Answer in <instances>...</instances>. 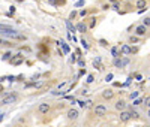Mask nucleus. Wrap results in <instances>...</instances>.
<instances>
[{
  "label": "nucleus",
  "instance_id": "obj_7",
  "mask_svg": "<svg viewBox=\"0 0 150 127\" xmlns=\"http://www.w3.org/2000/svg\"><path fill=\"white\" fill-rule=\"evenodd\" d=\"M101 96H102L104 100H112L114 96H116V93H114V90H111V88H107V90H104L101 93Z\"/></svg>",
  "mask_w": 150,
  "mask_h": 127
},
{
  "label": "nucleus",
  "instance_id": "obj_11",
  "mask_svg": "<svg viewBox=\"0 0 150 127\" xmlns=\"http://www.w3.org/2000/svg\"><path fill=\"white\" fill-rule=\"evenodd\" d=\"M129 54H132V48H131L129 45H122V48H120V55H129Z\"/></svg>",
  "mask_w": 150,
  "mask_h": 127
},
{
  "label": "nucleus",
  "instance_id": "obj_26",
  "mask_svg": "<svg viewBox=\"0 0 150 127\" xmlns=\"http://www.w3.org/2000/svg\"><path fill=\"white\" fill-rule=\"evenodd\" d=\"M78 66H80L81 69H84V67H86V63L83 61V58H80V60H78Z\"/></svg>",
  "mask_w": 150,
  "mask_h": 127
},
{
  "label": "nucleus",
  "instance_id": "obj_44",
  "mask_svg": "<svg viewBox=\"0 0 150 127\" xmlns=\"http://www.w3.org/2000/svg\"><path fill=\"white\" fill-rule=\"evenodd\" d=\"M146 2H147V0H146Z\"/></svg>",
  "mask_w": 150,
  "mask_h": 127
},
{
  "label": "nucleus",
  "instance_id": "obj_32",
  "mask_svg": "<svg viewBox=\"0 0 150 127\" xmlns=\"http://www.w3.org/2000/svg\"><path fill=\"white\" fill-rule=\"evenodd\" d=\"M6 79H8V81H11V82H14V81H17V76H8Z\"/></svg>",
  "mask_w": 150,
  "mask_h": 127
},
{
  "label": "nucleus",
  "instance_id": "obj_42",
  "mask_svg": "<svg viewBox=\"0 0 150 127\" xmlns=\"http://www.w3.org/2000/svg\"><path fill=\"white\" fill-rule=\"evenodd\" d=\"M0 117H3V114H2V112H0Z\"/></svg>",
  "mask_w": 150,
  "mask_h": 127
},
{
  "label": "nucleus",
  "instance_id": "obj_5",
  "mask_svg": "<svg viewBox=\"0 0 150 127\" xmlns=\"http://www.w3.org/2000/svg\"><path fill=\"white\" fill-rule=\"evenodd\" d=\"M23 61H24V55H21V54L12 55V57H11V60H9V63H11L12 66H20Z\"/></svg>",
  "mask_w": 150,
  "mask_h": 127
},
{
  "label": "nucleus",
  "instance_id": "obj_43",
  "mask_svg": "<svg viewBox=\"0 0 150 127\" xmlns=\"http://www.w3.org/2000/svg\"><path fill=\"white\" fill-rule=\"evenodd\" d=\"M144 127H150V126H149V124H146V126H144Z\"/></svg>",
  "mask_w": 150,
  "mask_h": 127
},
{
  "label": "nucleus",
  "instance_id": "obj_2",
  "mask_svg": "<svg viewBox=\"0 0 150 127\" xmlns=\"http://www.w3.org/2000/svg\"><path fill=\"white\" fill-rule=\"evenodd\" d=\"M78 117H80V111H78V109H75V108L68 109V112H66V118H68L69 121H77Z\"/></svg>",
  "mask_w": 150,
  "mask_h": 127
},
{
  "label": "nucleus",
  "instance_id": "obj_36",
  "mask_svg": "<svg viewBox=\"0 0 150 127\" xmlns=\"http://www.w3.org/2000/svg\"><path fill=\"white\" fill-rule=\"evenodd\" d=\"M112 79V73H110V75H107V78H105V81L108 82V81H111Z\"/></svg>",
  "mask_w": 150,
  "mask_h": 127
},
{
  "label": "nucleus",
  "instance_id": "obj_10",
  "mask_svg": "<svg viewBox=\"0 0 150 127\" xmlns=\"http://www.w3.org/2000/svg\"><path fill=\"white\" fill-rule=\"evenodd\" d=\"M119 118H120V121L122 123H128V121H131L132 120V117H131V112L129 111H120V115H119Z\"/></svg>",
  "mask_w": 150,
  "mask_h": 127
},
{
  "label": "nucleus",
  "instance_id": "obj_15",
  "mask_svg": "<svg viewBox=\"0 0 150 127\" xmlns=\"http://www.w3.org/2000/svg\"><path fill=\"white\" fill-rule=\"evenodd\" d=\"M93 66H95V69H98V70H102V69H104V66L101 65V58L93 60Z\"/></svg>",
  "mask_w": 150,
  "mask_h": 127
},
{
  "label": "nucleus",
  "instance_id": "obj_37",
  "mask_svg": "<svg viewBox=\"0 0 150 127\" xmlns=\"http://www.w3.org/2000/svg\"><path fill=\"white\" fill-rule=\"evenodd\" d=\"M9 11H11V14L14 15V14H15V6H11V8H9Z\"/></svg>",
  "mask_w": 150,
  "mask_h": 127
},
{
  "label": "nucleus",
  "instance_id": "obj_19",
  "mask_svg": "<svg viewBox=\"0 0 150 127\" xmlns=\"http://www.w3.org/2000/svg\"><path fill=\"white\" fill-rule=\"evenodd\" d=\"M66 25H68V29H69V32H72V33L75 32V25H72L69 20H66Z\"/></svg>",
  "mask_w": 150,
  "mask_h": 127
},
{
  "label": "nucleus",
  "instance_id": "obj_8",
  "mask_svg": "<svg viewBox=\"0 0 150 127\" xmlns=\"http://www.w3.org/2000/svg\"><path fill=\"white\" fill-rule=\"evenodd\" d=\"M147 27H144V25L143 24H140V25H137V27H135V36H138V37H143V36H146L147 34Z\"/></svg>",
  "mask_w": 150,
  "mask_h": 127
},
{
  "label": "nucleus",
  "instance_id": "obj_33",
  "mask_svg": "<svg viewBox=\"0 0 150 127\" xmlns=\"http://www.w3.org/2000/svg\"><path fill=\"white\" fill-rule=\"evenodd\" d=\"M84 5V0H80V2H77L75 3V8H78V6H83Z\"/></svg>",
  "mask_w": 150,
  "mask_h": 127
},
{
  "label": "nucleus",
  "instance_id": "obj_24",
  "mask_svg": "<svg viewBox=\"0 0 150 127\" xmlns=\"http://www.w3.org/2000/svg\"><path fill=\"white\" fill-rule=\"evenodd\" d=\"M95 25H96V18H92V22H90V25H87V27H89V29H93Z\"/></svg>",
  "mask_w": 150,
  "mask_h": 127
},
{
  "label": "nucleus",
  "instance_id": "obj_4",
  "mask_svg": "<svg viewBox=\"0 0 150 127\" xmlns=\"http://www.w3.org/2000/svg\"><path fill=\"white\" fill-rule=\"evenodd\" d=\"M50 109H51V105H50L48 102H44V103H41L39 106H38V114H41V115H45V114L50 112Z\"/></svg>",
  "mask_w": 150,
  "mask_h": 127
},
{
  "label": "nucleus",
  "instance_id": "obj_25",
  "mask_svg": "<svg viewBox=\"0 0 150 127\" xmlns=\"http://www.w3.org/2000/svg\"><path fill=\"white\" fill-rule=\"evenodd\" d=\"M60 45L63 46V51H65V53H69V46H68L66 44H63V42H60Z\"/></svg>",
  "mask_w": 150,
  "mask_h": 127
},
{
  "label": "nucleus",
  "instance_id": "obj_38",
  "mask_svg": "<svg viewBox=\"0 0 150 127\" xmlns=\"http://www.w3.org/2000/svg\"><path fill=\"white\" fill-rule=\"evenodd\" d=\"M75 60H77V58H75V55L72 54V57H71V60H69V61H71V63H75Z\"/></svg>",
  "mask_w": 150,
  "mask_h": 127
},
{
  "label": "nucleus",
  "instance_id": "obj_39",
  "mask_svg": "<svg viewBox=\"0 0 150 127\" xmlns=\"http://www.w3.org/2000/svg\"><path fill=\"white\" fill-rule=\"evenodd\" d=\"M102 9H104V11H107V9H110V5H104V6H102Z\"/></svg>",
  "mask_w": 150,
  "mask_h": 127
},
{
  "label": "nucleus",
  "instance_id": "obj_35",
  "mask_svg": "<svg viewBox=\"0 0 150 127\" xmlns=\"http://www.w3.org/2000/svg\"><path fill=\"white\" fill-rule=\"evenodd\" d=\"M66 84H68L66 81H65V82H62V84H59V87H57V88H59V90H62V88H63V87H65Z\"/></svg>",
  "mask_w": 150,
  "mask_h": 127
},
{
  "label": "nucleus",
  "instance_id": "obj_20",
  "mask_svg": "<svg viewBox=\"0 0 150 127\" xmlns=\"http://www.w3.org/2000/svg\"><path fill=\"white\" fill-rule=\"evenodd\" d=\"M11 57H12V53H5V55L2 57V60H5V61H9V60H11Z\"/></svg>",
  "mask_w": 150,
  "mask_h": 127
},
{
  "label": "nucleus",
  "instance_id": "obj_16",
  "mask_svg": "<svg viewBox=\"0 0 150 127\" xmlns=\"http://www.w3.org/2000/svg\"><path fill=\"white\" fill-rule=\"evenodd\" d=\"M112 65H114V67H123V63H122V58L120 57H117V58H114L112 60Z\"/></svg>",
  "mask_w": 150,
  "mask_h": 127
},
{
  "label": "nucleus",
  "instance_id": "obj_1",
  "mask_svg": "<svg viewBox=\"0 0 150 127\" xmlns=\"http://www.w3.org/2000/svg\"><path fill=\"white\" fill-rule=\"evenodd\" d=\"M107 106L105 105H96L95 108H93V112H95V115L96 117H99V118H102V117H105L107 115Z\"/></svg>",
  "mask_w": 150,
  "mask_h": 127
},
{
  "label": "nucleus",
  "instance_id": "obj_27",
  "mask_svg": "<svg viewBox=\"0 0 150 127\" xmlns=\"http://www.w3.org/2000/svg\"><path fill=\"white\" fill-rule=\"evenodd\" d=\"M77 14H78L77 11H72V12H71V15H69V20H74L75 17H77Z\"/></svg>",
  "mask_w": 150,
  "mask_h": 127
},
{
  "label": "nucleus",
  "instance_id": "obj_18",
  "mask_svg": "<svg viewBox=\"0 0 150 127\" xmlns=\"http://www.w3.org/2000/svg\"><path fill=\"white\" fill-rule=\"evenodd\" d=\"M129 42H131V44H138V42H140V37H138V36H131V37H129Z\"/></svg>",
  "mask_w": 150,
  "mask_h": 127
},
{
  "label": "nucleus",
  "instance_id": "obj_30",
  "mask_svg": "<svg viewBox=\"0 0 150 127\" xmlns=\"http://www.w3.org/2000/svg\"><path fill=\"white\" fill-rule=\"evenodd\" d=\"M0 45H12L11 42H8V41H3V39H0ZM14 46V45H12Z\"/></svg>",
  "mask_w": 150,
  "mask_h": 127
},
{
  "label": "nucleus",
  "instance_id": "obj_14",
  "mask_svg": "<svg viewBox=\"0 0 150 127\" xmlns=\"http://www.w3.org/2000/svg\"><path fill=\"white\" fill-rule=\"evenodd\" d=\"M111 55L114 57V58L122 57V55H120V51H119V48H117V46H112V48H111Z\"/></svg>",
  "mask_w": 150,
  "mask_h": 127
},
{
  "label": "nucleus",
  "instance_id": "obj_40",
  "mask_svg": "<svg viewBox=\"0 0 150 127\" xmlns=\"http://www.w3.org/2000/svg\"><path fill=\"white\" fill-rule=\"evenodd\" d=\"M144 102H146L144 105H146V106H149V97H146V99H144Z\"/></svg>",
  "mask_w": 150,
  "mask_h": 127
},
{
  "label": "nucleus",
  "instance_id": "obj_9",
  "mask_svg": "<svg viewBox=\"0 0 150 127\" xmlns=\"http://www.w3.org/2000/svg\"><path fill=\"white\" fill-rule=\"evenodd\" d=\"M15 32V29L14 27H11V25H8V24H0V34H9V33H14Z\"/></svg>",
  "mask_w": 150,
  "mask_h": 127
},
{
  "label": "nucleus",
  "instance_id": "obj_41",
  "mask_svg": "<svg viewBox=\"0 0 150 127\" xmlns=\"http://www.w3.org/2000/svg\"><path fill=\"white\" fill-rule=\"evenodd\" d=\"M0 91H3V87L2 85H0Z\"/></svg>",
  "mask_w": 150,
  "mask_h": 127
},
{
  "label": "nucleus",
  "instance_id": "obj_28",
  "mask_svg": "<svg viewBox=\"0 0 150 127\" xmlns=\"http://www.w3.org/2000/svg\"><path fill=\"white\" fill-rule=\"evenodd\" d=\"M122 63H123V67L129 65V58H122Z\"/></svg>",
  "mask_w": 150,
  "mask_h": 127
},
{
  "label": "nucleus",
  "instance_id": "obj_22",
  "mask_svg": "<svg viewBox=\"0 0 150 127\" xmlns=\"http://www.w3.org/2000/svg\"><path fill=\"white\" fill-rule=\"evenodd\" d=\"M81 45L84 46V49H90V45L87 44V41H86V39H81Z\"/></svg>",
  "mask_w": 150,
  "mask_h": 127
},
{
  "label": "nucleus",
  "instance_id": "obj_13",
  "mask_svg": "<svg viewBox=\"0 0 150 127\" xmlns=\"http://www.w3.org/2000/svg\"><path fill=\"white\" fill-rule=\"evenodd\" d=\"M92 105H93V102H92L90 99H89V100H83V102H80V106H81L83 109H90Z\"/></svg>",
  "mask_w": 150,
  "mask_h": 127
},
{
  "label": "nucleus",
  "instance_id": "obj_23",
  "mask_svg": "<svg viewBox=\"0 0 150 127\" xmlns=\"http://www.w3.org/2000/svg\"><path fill=\"white\" fill-rule=\"evenodd\" d=\"M93 81H95V76H93V75H89V76H87V79H86L87 84H92Z\"/></svg>",
  "mask_w": 150,
  "mask_h": 127
},
{
  "label": "nucleus",
  "instance_id": "obj_34",
  "mask_svg": "<svg viewBox=\"0 0 150 127\" xmlns=\"http://www.w3.org/2000/svg\"><path fill=\"white\" fill-rule=\"evenodd\" d=\"M137 96H138V91H134V93H131V96H129V97H131V99H135Z\"/></svg>",
  "mask_w": 150,
  "mask_h": 127
},
{
  "label": "nucleus",
  "instance_id": "obj_17",
  "mask_svg": "<svg viewBox=\"0 0 150 127\" xmlns=\"http://www.w3.org/2000/svg\"><path fill=\"white\" fill-rule=\"evenodd\" d=\"M146 6H147V2H146V0H138V2H137V8L146 9Z\"/></svg>",
  "mask_w": 150,
  "mask_h": 127
},
{
  "label": "nucleus",
  "instance_id": "obj_3",
  "mask_svg": "<svg viewBox=\"0 0 150 127\" xmlns=\"http://www.w3.org/2000/svg\"><path fill=\"white\" fill-rule=\"evenodd\" d=\"M126 106H128V103H126V100L125 99H117L116 102H114V109L116 111H125L126 109Z\"/></svg>",
  "mask_w": 150,
  "mask_h": 127
},
{
  "label": "nucleus",
  "instance_id": "obj_6",
  "mask_svg": "<svg viewBox=\"0 0 150 127\" xmlns=\"http://www.w3.org/2000/svg\"><path fill=\"white\" fill-rule=\"evenodd\" d=\"M18 99V94L14 93V94H8L5 99H2V105H11V103H14V102Z\"/></svg>",
  "mask_w": 150,
  "mask_h": 127
},
{
  "label": "nucleus",
  "instance_id": "obj_31",
  "mask_svg": "<svg viewBox=\"0 0 150 127\" xmlns=\"http://www.w3.org/2000/svg\"><path fill=\"white\" fill-rule=\"evenodd\" d=\"M99 44H101L102 46H108V42H107L105 39H101V41H99Z\"/></svg>",
  "mask_w": 150,
  "mask_h": 127
},
{
  "label": "nucleus",
  "instance_id": "obj_29",
  "mask_svg": "<svg viewBox=\"0 0 150 127\" xmlns=\"http://www.w3.org/2000/svg\"><path fill=\"white\" fill-rule=\"evenodd\" d=\"M78 14H80V17H86V15H87V9H83V11H80Z\"/></svg>",
  "mask_w": 150,
  "mask_h": 127
},
{
  "label": "nucleus",
  "instance_id": "obj_21",
  "mask_svg": "<svg viewBox=\"0 0 150 127\" xmlns=\"http://www.w3.org/2000/svg\"><path fill=\"white\" fill-rule=\"evenodd\" d=\"M143 25L149 29V25H150V18H149V17H146V18L143 20Z\"/></svg>",
  "mask_w": 150,
  "mask_h": 127
},
{
  "label": "nucleus",
  "instance_id": "obj_12",
  "mask_svg": "<svg viewBox=\"0 0 150 127\" xmlns=\"http://www.w3.org/2000/svg\"><path fill=\"white\" fill-rule=\"evenodd\" d=\"M87 24L86 22H78L77 25H75V32H80V33H86L87 32Z\"/></svg>",
  "mask_w": 150,
  "mask_h": 127
}]
</instances>
